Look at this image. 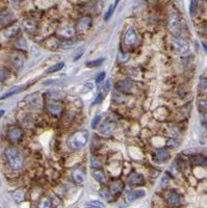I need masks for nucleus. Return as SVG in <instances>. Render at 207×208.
<instances>
[{
	"mask_svg": "<svg viewBox=\"0 0 207 208\" xmlns=\"http://www.w3.org/2000/svg\"><path fill=\"white\" fill-rule=\"evenodd\" d=\"M46 108L48 110V112L52 116H60L61 112H63L64 107L59 102H49L46 105Z\"/></svg>",
	"mask_w": 207,
	"mask_h": 208,
	"instance_id": "obj_11",
	"label": "nucleus"
},
{
	"mask_svg": "<svg viewBox=\"0 0 207 208\" xmlns=\"http://www.w3.org/2000/svg\"><path fill=\"white\" fill-rule=\"evenodd\" d=\"M103 61H104V58H98V60H92V61H89L88 64H86V66L89 68H93V67H98L100 66Z\"/></svg>",
	"mask_w": 207,
	"mask_h": 208,
	"instance_id": "obj_30",
	"label": "nucleus"
},
{
	"mask_svg": "<svg viewBox=\"0 0 207 208\" xmlns=\"http://www.w3.org/2000/svg\"><path fill=\"white\" fill-rule=\"evenodd\" d=\"M89 142V134L86 131H76L68 138V145L74 150H79L85 147Z\"/></svg>",
	"mask_w": 207,
	"mask_h": 208,
	"instance_id": "obj_2",
	"label": "nucleus"
},
{
	"mask_svg": "<svg viewBox=\"0 0 207 208\" xmlns=\"http://www.w3.org/2000/svg\"><path fill=\"white\" fill-rule=\"evenodd\" d=\"M23 26L28 32H34L35 29H37V24L32 21H25L23 23Z\"/></svg>",
	"mask_w": 207,
	"mask_h": 208,
	"instance_id": "obj_23",
	"label": "nucleus"
},
{
	"mask_svg": "<svg viewBox=\"0 0 207 208\" xmlns=\"http://www.w3.org/2000/svg\"><path fill=\"white\" fill-rule=\"evenodd\" d=\"M51 207V201L48 198H43L41 199L39 203V208H50Z\"/></svg>",
	"mask_w": 207,
	"mask_h": 208,
	"instance_id": "obj_28",
	"label": "nucleus"
},
{
	"mask_svg": "<svg viewBox=\"0 0 207 208\" xmlns=\"http://www.w3.org/2000/svg\"><path fill=\"white\" fill-rule=\"evenodd\" d=\"M203 121L205 123H207V115L206 113H203Z\"/></svg>",
	"mask_w": 207,
	"mask_h": 208,
	"instance_id": "obj_42",
	"label": "nucleus"
},
{
	"mask_svg": "<svg viewBox=\"0 0 207 208\" xmlns=\"http://www.w3.org/2000/svg\"><path fill=\"white\" fill-rule=\"evenodd\" d=\"M200 87H201V90L204 92L205 94H207V80L205 78H201L200 79Z\"/></svg>",
	"mask_w": 207,
	"mask_h": 208,
	"instance_id": "obj_35",
	"label": "nucleus"
},
{
	"mask_svg": "<svg viewBox=\"0 0 207 208\" xmlns=\"http://www.w3.org/2000/svg\"><path fill=\"white\" fill-rule=\"evenodd\" d=\"M122 190H123V184L120 181H112L111 185H109V191L114 195L121 193Z\"/></svg>",
	"mask_w": 207,
	"mask_h": 208,
	"instance_id": "obj_16",
	"label": "nucleus"
},
{
	"mask_svg": "<svg viewBox=\"0 0 207 208\" xmlns=\"http://www.w3.org/2000/svg\"><path fill=\"white\" fill-rule=\"evenodd\" d=\"M172 44L178 53H181V54L186 53L189 49V43H187L185 40H183V39H181L179 37H173Z\"/></svg>",
	"mask_w": 207,
	"mask_h": 208,
	"instance_id": "obj_5",
	"label": "nucleus"
},
{
	"mask_svg": "<svg viewBox=\"0 0 207 208\" xmlns=\"http://www.w3.org/2000/svg\"><path fill=\"white\" fill-rule=\"evenodd\" d=\"M102 100H103V94H98V95H97V97H96V99L93 101L92 105H96V104H99L100 102H102Z\"/></svg>",
	"mask_w": 207,
	"mask_h": 208,
	"instance_id": "obj_38",
	"label": "nucleus"
},
{
	"mask_svg": "<svg viewBox=\"0 0 207 208\" xmlns=\"http://www.w3.org/2000/svg\"><path fill=\"white\" fill-rule=\"evenodd\" d=\"M123 44L126 47H135L138 44V35L134 28L128 27L123 34Z\"/></svg>",
	"mask_w": 207,
	"mask_h": 208,
	"instance_id": "obj_4",
	"label": "nucleus"
},
{
	"mask_svg": "<svg viewBox=\"0 0 207 208\" xmlns=\"http://www.w3.org/2000/svg\"><path fill=\"white\" fill-rule=\"evenodd\" d=\"M72 178L75 183L77 184H82L85 182V175L80 170H75L72 174Z\"/></svg>",
	"mask_w": 207,
	"mask_h": 208,
	"instance_id": "obj_17",
	"label": "nucleus"
},
{
	"mask_svg": "<svg viewBox=\"0 0 207 208\" xmlns=\"http://www.w3.org/2000/svg\"><path fill=\"white\" fill-rule=\"evenodd\" d=\"M167 26L168 29L173 32V34H177L180 30V17L179 14L177 13V11L175 9H170L169 14H168V21H167Z\"/></svg>",
	"mask_w": 207,
	"mask_h": 208,
	"instance_id": "obj_3",
	"label": "nucleus"
},
{
	"mask_svg": "<svg viewBox=\"0 0 207 208\" xmlns=\"http://www.w3.org/2000/svg\"><path fill=\"white\" fill-rule=\"evenodd\" d=\"M118 3H119L118 1H115L114 3H112V5H111V6H109L108 11L106 12V14H105L104 20H108V19L111 17V16H112V14H114V12H115V9H116V6L118 5Z\"/></svg>",
	"mask_w": 207,
	"mask_h": 208,
	"instance_id": "obj_27",
	"label": "nucleus"
},
{
	"mask_svg": "<svg viewBox=\"0 0 207 208\" xmlns=\"http://www.w3.org/2000/svg\"><path fill=\"white\" fill-rule=\"evenodd\" d=\"M11 63H12V65H13V66H14L15 68H18V69H20V68H22V66H23L24 60H23V57H22L21 54L16 53V54H14V55H12V57H11Z\"/></svg>",
	"mask_w": 207,
	"mask_h": 208,
	"instance_id": "obj_13",
	"label": "nucleus"
},
{
	"mask_svg": "<svg viewBox=\"0 0 207 208\" xmlns=\"http://www.w3.org/2000/svg\"><path fill=\"white\" fill-rule=\"evenodd\" d=\"M100 195H101L102 198H104L105 200H111V193L109 190H102L101 191H100Z\"/></svg>",
	"mask_w": 207,
	"mask_h": 208,
	"instance_id": "obj_34",
	"label": "nucleus"
},
{
	"mask_svg": "<svg viewBox=\"0 0 207 208\" xmlns=\"http://www.w3.org/2000/svg\"><path fill=\"white\" fill-rule=\"evenodd\" d=\"M3 115H4V110H0V118H1Z\"/></svg>",
	"mask_w": 207,
	"mask_h": 208,
	"instance_id": "obj_44",
	"label": "nucleus"
},
{
	"mask_svg": "<svg viewBox=\"0 0 207 208\" xmlns=\"http://www.w3.org/2000/svg\"><path fill=\"white\" fill-rule=\"evenodd\" d=\"M21 90H22V86H15V87H13V89L9 91V92H8L6 94H4L3 96L0 97V99H5V98H8V97H11V96H14L15 94H18L19 92H21Z\"/></svg>",
	"mask_w": 207,
	"mask_h": 208,
	"instance_id": "obj_22",
	"label": "nucleus"
},
{
	"mask_svg": "<svg viewBox=\"0 0 207 208\" xmlns=\"http://www.w3.org/2000/svg\"><path fill=\"white\" fill-rule=\"evenodd\" d=\"M166 145H167V147L170 148V149H176L180 146V143L175 138H169L167 141Z\"/></svg>",
	"mask_w": 207,
	"mask_h": 208,
	"instance_id": "obj_25",
	"label": "nucleus"
},
{
	"mask_svg": "<svg viewBox=\"0 0 207 208\" xmlns=\"http://www.w3.org/2000/svg\"><path fill=\"white\" fill-rule=\"evenodd\" d=\"M199 108L202 110L203 112L207 115V100H199L198 101Z\"/></svg>",
	"mask_w": 207,
	"mask_h": 208,
	"instance_id": "obj_32",
	"label": "nucleus"
},
{
	"mask_svg": "<svg viewBox=\"0 0 207 208\" xmlns=\"http://www.w3.org/2000/svg\"><path fill=\"white\" fill-rule=\"evenodd\" d=\"M93 20L91 17H81L76 22V31L79 34H85L92 26Z\"/></svg>",
	"mask_w": 207,
	"mask_h": 208,
	"instance_id": "obj_6",
	"label": "nucleus"
},
{
	"mask_svg": "<svg viewBox=\"0 0 207 208\" xmlns=\"http://www.w3.org/2000/svg\"><path fill=\"white\" fill-rule=\"evenodd\" d=\"M22 135H23V132L19 127H12L8 129V138L9 139V142L12 143H18L20 142V139L22 138Z\"/></svg>",
	"mask_w": 207,
	"mask_h": 208,
	"instance_id": "obj_9",
	"label": "nucleus"
},
{
	"mask_svg": "<svg viewBox=\"0 0 207 208\" xmlns=\"http://www.w3.org/2000/svg\"><path fill=\"white\" fill-rule=\"evenodd\" d=\"M8 70L3 69V68H0V82H1V81L4 80L5 78L8 77Z\"/></svg>",
	"mask_w": 207,
	"mask_h": 208,
	"instance_id": "obj_37",
	"label": "nucleus"
},
{
	"mask_svg": "<svg viewBox=\"0 0 207 208\" xmlns=\"http://www.w3.org/2000/svg\"><path fill=\"white\" fill-rule=\"evenodd\" d=\"M89 206H92L93 208H105V205L103 204L101 201L98 200H94V201H90L88 203Z\"/></svg>",
	"mask_w": 207,
	"mask_h": 208,
	"instance_id": "obj_29",
	"label": "nucleus"
},
{
	"mask_svg": "<svg viewBox=\"0 0 207 208\" xmlns=\"http://www.w3.org/2000/svg\"><path fill=\"white\" fill-rule=\"evenodd\" d=\"M202 45H203V48H204V51L207 53V45L205 43H202Z\"/></svg>",
	"mask_w": 207,
	"mask_h": 208,
	"instance_id": "obj_43",
	"label": "nucleus"
},
{
	"mask_svg": "<svg viewBox=\"0 0 207 208\" xmlns=\"http://www.w3.org/2000/svg\"><path fill=\"white\" fill-rule=\"evenodd\" d=\"M115 129H116V123L114 121H111V120H106V121L103 122L101 126H100L99 132L101 133L102 135L108 136L115 131Z\"/></svg>",
	"mask_w": 207,
	"mask_h": 208,
	"instance_id": "obj_8",
	"label": "nucleus"
},
{
	"mask_svg": "<svg viewBox=\"0 0 207 208\" xmlns=\"http://www.w3.org/2000/svg\"><path fill=\"white\" fill-rule=\"evenodd\" d=\"M101 121V116H96L95 118L93 119L92 121V124H91V127H92L93 129L97 127V125L99 124V122Z\"/></svg>",
	"mask_w": 207,
	"mask_h": 208,
	"instance_id": "obj_36",
	"label": "nucleus"
},
{
	"mask_svg": "<svg viewBox=\"0 0 207 208\" xmlns=\"http://www.w3.org/2000/svg\"><path fill=\"white\" fill-rule=\"evenodd\" d=\"M17 47L19 49H22V50L27 49V42L25 41L24 39H20V40L17 42Z\"/></svg>",
	"mask_w": 207,
	"mask_h": 208,
	"instance_id": "obj_33",
	"label": "nucleus"
},
{
	"mask_svg": "<svg viewBox=\"0 0 207 208\" xmlns=\"http://www.w3.org/2000/svg\"><path fill=\"white\" fill-rule=\"evenodd\" d=\"M13 199H14L15 202H17V203L23 202L25 199V191L22 190V188L17 190L16 191H14V194H13Z\"/></svg>",
	"mask_w": 207,
	"mask_h": 208,
	"instance_id": "obj_18",
	"label": "nucleus"
},
{
	"mask_svg": "<svg viewBox=\"0 0 207 208\" xmlns=\"http://www.w3.org/2000/svg\"><path fill=\"white\" fill-rule=\"evenodd\" d=\"M105 78V72H101L98 74V76L96 77V82L97 83H100L101 81H103V79Z\"/></svg>",
	"mask_w": 207,
	"mask_h": 208,
	"instance_id": "obj_39",
	"label": "nucleus"
},
{
	"mask_svg": "<svg viewBox=\"0 0 207 208\" xmlns=\"http://www.w3.org/2000/svg\"><path fill=\"white\" fill-rule=\"evenodd\" d=\"M109 87H111V82H109V80L106 82V84H105V89L106 90H109Z\"/></svg>",
	"mask_w": 207,
	"mask_h": 208,
	"instance_id": "obj_41",
	"label": "nucleus"
},
{
	"mask_svg": "<svg viewBox=\"0 0 207 208\" xmlns=\"http://www.w3.org/2000/svg\"><path fill=\"white\" fill-rule=\"evenodd\" d=\"M198 4V2L196 1H192L190 2V15H195V9H196V5Z\"/></svg>",
	"mask_w": 207,
	"mask_h": 208,
	"instance_id": "obj_40",
	"label": "nucleus"
},
{
	"mask_svg": "<svg viewBox=\"0 0 207 208\" xmlns=\"http://www.w3.org/2000/svg\"><path fill=\"white\" fill-rule=\"evenodd\" d=\"M74 34H75V30L71 26H64L59 29V34L64 38H70L74 35Z\"/></svg>",
	"mask_w": 207,
	"mask_h": 208,
	"instance_id": "obj_14",
	"label": "nucleus"
},
{
	"mask_svg": "<svg viewBox=\"0 0 207 208\" xmlns=\"http://www.w3.org/2000/svg\"><path fill=\"white\" fill-rule=\"evenodd\" d=\"M194 164L195 165H198V167H204V165L207 164V159L204 157V156H195L194 157Z\"/></svg>",
	"mask_w": 207,
	"mask_h": 208,
	"instance_id": "obj_21",
	"label": "nucleus"
},
{
	"mask_svg": "<svg viewBox=\"0 0 207 208\" xmlns=\"http://www.w3.org/2000/svg\"><path fill=\"white\" fill-rule=\"evenodd\" d=\"M92 176L95 178V180L98 181L99 183H104V182H105V176H104V174H103L101 171L94 170L92 172Z\"/></svg>",
	"mask_w": 207,
	"mask_h": 208,
	"instance_id": "obj_19",
	"label": "nucleus"
},
{
	"mask_svg": "<svg viewBox=\"0 0 207 208\" xmlns=\"http://www.w3.org/2000/svg\"><path fill=\"white\" fill-rule=\"evenodd\" d=\"M64 66H65L64 63L55 64V65H53V66H51L49 69L46 71V73H54V72H57V71H60V70L63 69Z\"/></svg>",
	"mask_w": 207,
	"mask_h": 208,
	"instance_id": "obj_26",
	"label": "nucleus"
},
{
	"mask_svg": "<svg viewBox=\"0 0 207 208\" xmlns=\"http://www.w3.org/2000/svg\"><path fill=\"white\" fill-rule=\"evenodd\" d=\"M145 196V191L142 190H134L133 193H131L129 195V199L131 201H133L135 199H138V198H142Z\"/></svg>",
	"mask_w": 207,
	"mask_h": 208,
	"instance_id": "obj_24",
	"label": "nucleus"
},
{
	"mask_svg": "<svg viewBox=\"0 0 207 208\" xmlns=\"http://www.w3.org/2000/svg\"><path fill=\"white\" fill-rule=\"evenodd\" d=\"M4 155L11 169H13L14 171L21 170L24 164V157L22 152L18 148L14 147V146H9L4 150Z\"/></svg>",
	"mask_w": 207,
	"mask_h": 208,
	"instance_id": "obj_1",
	"label": "nucleus"
},
{
	"mask_svg": "<svg viewBox=\"0 0 207 208\" xmlns=\"http://www.w3.org/2000/svg\"><path fill=\"white\" fill-rule=\"evenodd\" d=\"M133 89H134V83L130 79H122L118 81L117 84H116V90L122 94L130 93Z\"/></svg>",
	"mask_w": 207,
	"mask_h": 208,
	"instance_id": "obj_7",
	"label": "nucleus"
},
{
	"mask_svg": "<svg viewBox=\"0 0 207 208\" xmlns=\"http://www.w3.org/2000/svg\"><path fill=\"white\" fill-rule=\"evenodd\" d=\"M154 156L157 160L163 161V160H167V159L170 157V153L166 150V149H158V150L155 151Z\"/></svg>",
	"mask_w": 207,
	"mask_h": 208,
	"instance_id": "obj_15",
	"label": "nucleus"
},
{
	"mask_svg": "<svg viewBox=\"0 0 207 208\" xmlns=\"http://www.w3.org/2000/svg\"><path fill=\"white\" fill-rule=\"evenodd\" d=\"M128 182L131 185H142L144 184L145 182V178L142 174L140 173H133L131 174L128 178Z\"/></svg>",
	"mask_w": 207,
	"mask_h": 208,
	"instance_id": "obj_12",
	"label": "nucleus"
},
{
	"mask_svg": "<svg viewBox=\"0 0 207 208\" xmlns=\"http://www.w3.org/2000/svg\"><path fill=\"white\" fill-rule=\"evenodd\" d=\"M166 200L167 202L170 204L171 206L173 207H176V206H179V204L181 203V197L180 195L176 193V191H169V193L167 194V197H166Z\"/></svg>",
	"mask_w": 207,
	"mask_h": 208,
	"instance_id": "obj_10",
	"label": "nucleus"
},
{
	"mask_svg": "<svg viewBox=\"0 0 207 208\" xmlns=\"http://www.w3.org/2000/svg\"><path fill=\"white\" fill-rule=\"evenodd\" d=\"M112 100L117 103H124L127 101L126 97L123 95L122 93L118 92V91H116V92H114V94H112Z\"/></svg>",
	"mask_w": 207,
	"mask_h": 208,
	"instance_id": "obj_20",
	"label": "nucleus"
},
{
	"mask_svg": "<svg viewBox=\"0 0 207 208\" xmlns=\"http://www.w3.org/2000/svg\"><path fill=\"white\" fill-rule=\"evenodd\" d=\"M17 31H18V27H15V26L9 27L8 30L5 31V37H8V38L14 37V35H16V34H17Z\"/></svg>",
	"mask_w": 207,
	"mask_h": 208,
	"instance_id": "obj_31",
	"label": "nucleus"
}]
</instances>
